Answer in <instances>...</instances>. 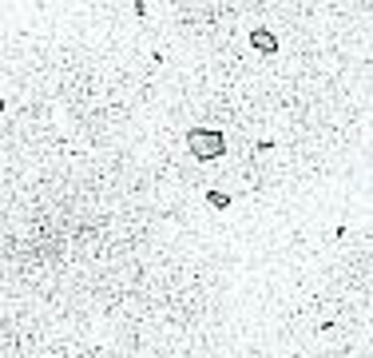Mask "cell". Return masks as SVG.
<instances>
[{"mask_svg":"<svg viewBox=\"0 0 373 358\" xmlns=\"http://www.w3.org/2000/svg\"><path fill=\"white\" fill-rule=\"evenodd\" d=\"M203 203H207V207H211V211H230V207H234V196H230V191H219V187H207V191H203Z\"/></svg>","mask_w":373,"mask_h":358,"instance_id":"cell-3","label":"cell"},{"mask_svg":"<svg viewBox=\"0 0 373 358\" xmlns=\"http://www.w3.org/2000/svg\"><path fill=\"white\" fill-rule=\"evenodd\" d=\"M250 48L262 52V56H278V32H270V28H250Z\"/></svg>","mask_w":373,"mask_h":358,"instance_id":"cell-2","label":"cell"},{"mask_svg":"<svg viewBox=\"0 0 373 358\" xmlns=\"http://www.w3.org/2000/svg\"><path fill=\"white\" fill-rule=\"evenodd\" d=\"M187 151H191V160L199 163H214L227 156V131L219 128H203V124H195V128H187Z\"/></svg>","mask_w":373,"mask_h":358,"instance_id":"cell-1","label":"cell"},{"mask_svg":"<svg viewBox=\"0 0 373 358\" xmlns=\"http://www.w3.org/2000/svg\"><path fill=\"white\" fill-rule=\"evenodd\" d=\"M44 358H56V355H44Z\"/></svg>","mask_w":373,"mask_h":358,"instance_id":"cell-5","label":"cell"},{"mask_svg":"<svg viewBox=\"0 0 373 358\" xmlns=\"http://www.w3.org/2000/svg\"><path fill=\"white\" fill-rule=\"evenodd\" d=\"M4 112H8V100L0 96V115H4Z\"/></svg>","mask_w":373,"mask_h":358,"instance_id":"cell-4","label":"cell"}]
</instances>
